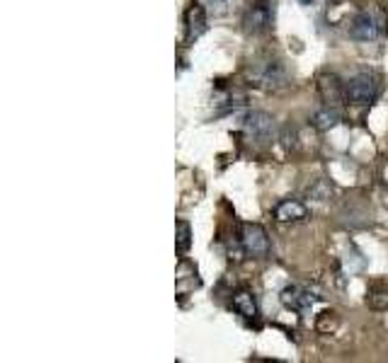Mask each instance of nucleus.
<instances>
[{
  "instance_id": "nucleus-1",
  "label": "nucleus",
  "mask_w": 388,
  "mask_h": 363,
  "mask_svg": "<svg viewBox=\"0 0 388 363\" xmlns=\"http://www.w3.org/2000/svg\"><path fill=\"white\" fill-rule=\"evenodd\" d=\"M248 78L257 85V88H264V90H282L289 85L287 66L282 63L279 58H272V56L250 63Z\"/></svg>"
},
{
  "instance_id": "nucleus-12",
  "label": "nucleus",
  "mask_w": 388,
  "mask_h": 363,
  "mask_svg": "<svg viewBox=\"0 0 388 363\" xmlns=\"http://www.w3.org/2000/svg\"><path fill=\"white\" fill-rule=\"evenodd\" d=\"M311 124L316 126L318 131H330L332 126L340 124V114H337V109H332V107H323L311 116Z\"/></svg>"
},
{
  "instance_id": "nucleus-8",
  "label": "nucleus",
  "mask_w": 388,
  "mask_h": 363,
  "mask_svg": "<svg viewBox=\"0 0 388 363\" xmlns=\"http://www.w3.org/2000/svg\"><path fill=\"white\" fill-rule=\"evenodd\" d=\"M309 218V208L297 199H284L274 206V220L279 223H301Z\"/></svg>"
},
{
  "instance_id": "nucleus-6",
  "label": "nucleus",
  "mask_w": 388,
  "mask_h": 363,
  "mask_svg": "<svg viewBox=\"0 0 388 363\" xmlns=\"http://www.w3.org/2000/svg\"><path fill=\"white\" fill-rule=\"evenodd\" d=\"M243 128L257 143H272L277 138V121L267 112H248L243 116Z\"/></svg>"
},
{
  "instance_id": "nucleus-16",
  "label": "nucleus",
  "mask_w": 388,
  "mask_h": 363,
  "mask_svg": "<svg viewBox=\"0 0 388 363\" xmlns=\"http://www.w3.org/2000/svg\"><path fill=\"white\" fill-rule=\"evenodd\" d=\"M212 5H221V3H226V0H209Z\"/></svg>"
},
{
  "instance_id": "nucleus-4",
  "label": "nucleus",
  "mask_w": 388,
  "mask_h": 363,
  "mask_svg": "<svg viewBox=\"0 0 388 363\" xmlns=\"http://www.w3.org/2000/svg\"><path fill=\"white\" fill-rule=\"evenodd\" d=\"M274 22V0H255L243 15L245 34H262Z\"/></svg>"
},
{
  "instance_id": "nucleus-7",
  "label": "nucleus",
  "mask_w": 388,
  "mask_h": 363,
  "mask_svg": "<svg viewBox=\"0 0 388 363\" xmlns=\"http://www.w3.org/2000/svg\"><path fill=\"white\" fill-rule=\"evenodd\" d=\"M318 298L320 295H313L309 288H304V286H287L284 291L279 293L282 305L294 312H309Z\"/></svg>"
},
{
  "instance_id": "nucleus-10",
  "label": "nucleus",
  "mask_w": 388,
  "mask_h": 363,
  "mask_svg": "<svg viewBox=\"0 0 388 363\" xmlns=\"http://www.w3.org/2000/svg\"><path fill=\"white\" fill-rule=\"evenodd\" d=\"M231 305H233V310H236L240 317L250 319V322H255V319L260 317V310H257V303H255V295H252L250 291L233 293Z\"/></svg>"
},
{
  "instance_id": "nucleus-9",
  "label": "nucleus",
  "mask_w": 388,
  "mask_h": 363,
  "mask_svg": "<svg viewBox=\"0 0 388 363\" xmlns=\"http://www.w3.org/2000/svg\"><path fill=\"white\" fill-rule=\"evenodd\" d=\"M318 92H320V97H323V102L328 104H335V102H340V100H344V85L337 80V76H320L318 78Z\"/></svg>"
},
{
  "instance_id": "nucleus-5",
  "label": "nucleus",
  "mask_w": 388,
  "mask_h": 363,
  "mask_svg": "<svg viewBox=\"0 0 388 363\" xmlns=\"http://www.w3.org/2000/svg\"><path fill=\"white\" fill-rule=\"evenodd\" d=\"M240 245H243V252L252 260H267L269 257V237H267V230L257 223H245L243 230H240Z\"/></svg>"
},
{
  "instance_id": "nucleus-15",
  "label": "nucleus",
  "mask_w": 388,
  "mask_h": 363,
  "mask_svg": "<svg viewBox=\"0 0 388 363\" xmlns=\"http://www.w3.org/2000/svg\"><path fill=\"white\" fill-rule=\"evenodd\" d=\"M337 324H340V319H337V312L325 310L323 315L318 317L316 327H318V332H325V334H330V332H335V329H337Z\"/></svg>"
},
{
  "instance_id": "nucleus-2",
  "label": "nucleus",
  "mask_w": 388,
  "mask_h": 363,
  "mask_svg": "<svg viewBox=\"0 0 388 363\" xmlns=\"http://www.w3.org/2000/svg\"><path fill=\"white\" fill-rule=\"evenodd\" d=\"M386 34V17L379 10H362L349 22V36L354 41H377Z\"/></svg>"
},
{
  "instance_id": "nucleus-11",
  "label": "nucleus",
  "mask_w": 388,
  "mask_h": 363,
  "mask_svg": "<svg viewBox=\"0 0 388 363\" xmlns=\"http://www.w3.org/2000/svg\"><path fill=\"white\" fill-rule=\"evenodd\" d=\"M207 32V12L202 5H192L187 10V41L199 39Z\"/></svg>"
},
{
  "instance_id": "nucleus-14",
  "label": "nucleus",
  "mask_w": 388,
  "mask_h": 363,
  "mask_svg": "<svg viewBox=\"0 0 388 363\" xmlns=\"http://www.w3.org/2000/svg\"><path fill=\"white\" fill-rule=\"evenodd\" d=\"M177 252L180 255H184V252H189V247H192V227H189L187 220H177Z\"/></svg>"
},
{
  "instance_id": "nucleus-13",
  "label": "nucleus",
  "mask_w": 388,
  "mask_h": 363,
  "mask_svg": "<svg viewBox=\"0 0 388 363\" xmlns=\"http://www.w3.org/2000/svg\"><path fill=\"white\" fill-rule=\"evenodd\" d=\"M367 303L372 307H377V310H386L388 307V284L386 281H377V284L369 288Z\"/></svg>"
},
{
  "instance_id": "nucleus-17",
  "label": "nucleus",
  "mask_w": 388,
  "mask_h": 363,
  "mask_svg": "<svg viewBox=\"0 0 388 363\" xmlns=\"http://www.w3.org/2000/svg\"><path fill=\"white\" fill-rule=\"evenodd\" d=\"M299 3H304V5H311V3H313V0H299Z\"/></svg>"
},
{
  "instance_id": "nucleus-3",
  "label": "nucleus",
  "mask_w": 388,
  "mask_h": 363,
  "mask_svg": "<svg viewBox=\"0 0 388 363\" xmlns=\"http://www.w3.org/2000/svg\"><path fill=\"white\" fill-rule=\"evenodd\" d=\"M379 97V80L369 73H359V76L349 78L344 83V100L354 107H369Z\"/></svg>"
}]
</instances>
